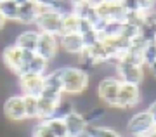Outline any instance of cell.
Returning a JSON list of instances; mask_svg holds the SVG:
<instances>
[{"label": "cell", "mask_w": 156, "mask_h": 137, "mask_svg": "<svg viewBox=\"0 0 156 137\" xmlns=\"http://www.w3.org/2000/svg\"><path fill=\"white\" fill-rule=\"evenodd\" d=\"M17 12H19V5L14 0H0V14L7 21H17Z\"/></svg>", "instance_id": "18"}, {"label": "cell", "mask_w": 156, "mask_h": 137, "mask_svg": "<svg viewBox=\"0 0 156 137\" xmlns=\"http://www.w3.org/2000/svg\"><path fill=\"white\" fill-rule=\"evenodd\" d=\"M122 82L118 80V77L111 75V77H102L97 83V97L106 108H116V97L118 90H120Z\"/></svg>", "instance_id": "4"}, {"label": "cell", "mask_w": 156, "mask_h": 137, "mask_svg": "<svg viewBox=\"0 0 156 137\" xmlns=\"http://www.w3.org/2000/svg\"><path fill=\"white\" fill-rule=\"evenodd\" d=\"M23 104H24V113H26L28 120H40L38 97H35V96H23Z\"/></svg>", "instance_id": "17"}, {"label": "cell", "mask_w": 156, "mask_h": 137, "mask_svg": "<svg viewBox=\"0 0 156 137\" xmlns=\"http://www.w3.org/2000/svg\"><path fill=\"white\" fill-rule=\"evenodd\" d=\"M38 37H40L38 30H24V31H21L16 37L14 44H16L19 49L33 50L35 52V50H37V45H38Z\"/></svg>", "instance_id": "14"}, {"label": "cell", "mask_w": 156, "mask_h": 137, "mask_svg": "<svg viewBox=\"0 0 156 137\" xmlns=\"http://www.w3.org/2000/svg\"><path fill=\"white\" fill-rule=\"evenodd\" d=\"M142 103L140 97V87L139 85H132V83H122L120 90H118V97H116V108L123 111H128L139 106Z\"/></svg>", "instance_id": "6"}, {"label": "cell", "mask_w": 156, "mask_h": 137, "mask_svg": "<svg viewBox=\"0 0 156 137\" xmlns=\"http://www.w3.org/2000/svg\"><path fill=\"white\" fill-rule=\"evenodd\" d=\"M139 33H140V28L134 26V24H128V23H123V24H122V31H120V35H122V37H125L127 40L135 38Z\"/></svg>", "instance_id": "25"}, {"label": "cell", "mask_w": 156, "mask_h": 137, "mask_svg": "<svg viewBox=\"0 0 156 137\" xmlns=\"http://www.w3.org/2000/svg\"><path fill=\"white\" fill-rule=\"evenodd\" d=\"M82 2H85V0H69V4H71L73 7L78 5V4H82Z\"/></svg>", "instance_id": "35"}, {"label": "cell", "mask_w": 156, "mask_h": 137, "mask_svg": "<svg viewBox=\"0 0 156 137\" xmlns=\"http://www.w3.org/2000/svg\"><path fill=\"white\" fill-rule=\"evenodd\" d=\"M59 37L57 35H50V33H44L40 31V37H38V45H37V54L45 57L47 61L54 59L59 52Z\"/></svg>", "instance_id": "9"}, {"label": "cell", "mask_w": 156, "mask_h": 137, "mask_svg": "<svg viewBox=\"0 0 156 137\" xmlns=\"http://www.w3.org/2000/svg\"><path fill=\"white\" fill-rule=\"evenodd\" d=\"M142 59H144V66L149 68L151 64L156 63V42H147L146 47L142 49Z\"/></svg>", "instance_id": "21"}, {"label": "cell", "mask_w": 156, "mask_h": 137, "mask_svg": "<svg viewBox=\"0 0 156 137\" xmlns=\"http://www.w3.org/2000/svg\"><path fill=\"white\" fill-rule=\"evenodd\" d=\"M2 59H4V64L7 66V70L14 71L17 77H21V75L26 73V64H24V61H23V50L19 49L16 44L7 45L5 49H4Z\"/></svg>", "instance_id": "7"}, {"label": "cell", "mask_w": 156, "mask_h": 137, "mask_svg": "<svg viewBox=\"0 0 156 137\" xmlns=\"http://www.w3.org/2000/svg\"><path fill=\"white\" fill-rule=\"evenodd\" d=\"M50 71V63L45 57L38 56L35 52V57L28 63L26 66V73H33V75H45Z\"/></svg>", "instance_id": "16"}, {"label": "cell", "mask_w": 156, "mask_h": 137, "mask_svg": "<svg viewBox=\"0 0 156 137\" xmlns=\"http://www.w3.org/2000/svg\"><path fill=\"white\" fill-rule=\"evenodd\" d=\"M85 132L89 137H125L120 130L108 125H89Z\"/></svg>", "instance_id": "15"}, {"label": "cell", "mask_w": 156, "mask_h": 137, "mask_svg": "<svg viewBox=\"0 0 156 137\" xmlns=\"http://www.w3.org/2000/svg\"><path fill=\"white\" fill-rule=\"evenodd\" d=\"M17 5H23V4H26V2H30V0H14Z\"/></svg>", "instance_id": "36"}, {"label": "cell", "mask_w": 156, "mask_h": 137, "mask_svg": "<svg viewBox=\"0 0 156 137\" xmlns=\"http://www.w3.org/2000/svg\"><path fill=\"white\" fill-rule=\"evenodd\" d=\"M62 120H64V125H66L68 137L82 135V134H85L87 127H89V123L85 121L83 115H82V113H78V111H71V113H68Z\"/></svg>", "instance_id": "11"}, {"label": "cell", "mask_w": 156, "mask_h": 137, "mask_svg": "<svg viewBox=\"0 0 156 137\" xmlns=\"http://www.w3.org/2000/svg\"><path fill=\"white\" fill-rule=\"evenodd\" d=\"M78 21H80V17H78L75 12L62 16L61 35H66V33H78Z\"/></svg>", "instance_id": "20"}, {"label": "cell", "mask_w": 156, "mask_h": 137, "mask_svg": "<svg viewBox=\"0 0 156 137\" xmlns=\"http://www.w3.org/2000/svg\"><path fill=\"white\" fill-rule=\"evenodd\" d=\"M90 30H94L92 23H90L89 19H83V17H80V21H78V33H80V35H83V33L90 31Z\"/></svg>", "instance_id": "28"}, {"label": "cell", "mask_w": 156, "mask_h": 137, "mask_svg": "<svg viewBox=\"0 0 156 137\" xmlns=\"http://www.w3.org/2000/svg\"><path fill=\"white\" fill-rule=\"evenodd\" d=\"M45 121V125L49 127V130L54 134V137H68L66 134V125H64V120L62 118H56V116H52V118H47Z\"/></svg>", "instance_id": "19"}, {"label": "cell", "mask_w": 156, "mask_h": 137, "mask_svg": "<svg viewBox=\"0 0 156 137\" xmlns=\"http://www.w3.org/2000/svg\"><path fill=\"white\" fill-rule=\"evenodd\" d=\"M146 70L144 66L128 64L125 61H116L115 63V75L122 83H132V85H142L146 80Z\"/></svg>", "instance_id": "3"}, {"label": "cell", "mask_w": 156, "mask_h": 137, "mask_svg": "<svg viewBox=\"0 0 156 137\" xmlns=\"http://www.w3.org/2000/svg\"><path fill=\"white\" fill-rule=\"evenodd\" d=\"M19 88L23 96H35L40 97L45 88L44 75H33V73H24L19 77Z\"/></svg>", "instance_id": "8"}, {"label": "cell", "mask_w": 156, "mask_h": 137, "mask_svg": "<svg viewBox=\"0 0 156 137\" xmlns=\"http://www.w3.org/2000/svg\"><path fill=\"white\" fill-rule=\"evenodd\" d=\"M153 17H154V24H156V9L153 11Z\"/></svg>", "instance_id": "38"}, {"label": "cell", "mask_w": 156, "mask_h": 137, "mask_svg": "<svg viewBox=\"0 0 156 137\" xmlns=\"http://www.w3.org/2000/svg\"><path fill=\"white\" fill-rule=\"evenodd\" d=\"M59 49L66 54L78 56L85 49L83 42H82V35L80 33H66V35H59Z\"/></svg>", "instance_id": "12"}, {"label": "cell", "mask_w": 156, "mask_h": 137, "mask_svg": "<svg viewBox=\"0 0 156 137\" xmlns=\"http://www.w3.org/2000/svg\"><path fill=\"white\" fill-rule=\"evenodd\" d=\"M7 23H9V21H7L5 17H4V16H2V14H0V31H2V30H5Z\"/></svg>", "instance_id": "33"}, {"label": "cell", "mask_w": 156, "mask_h": 137, "mask_svg": "<svg viewBox=\"0 0 156 137\" xmlns=\"http://www.w3.org/2000/svg\"><path fill=\"white\" fill-rule=\"evenodd\" d=\"M33 137H54V134L49 130V127L45 125L44 120H40V123L35 125L33 128Z\"/></svg>", "instance_id": "26"}, {"label": "cell", "mask_w": 156, "mask_h": 137, "mask_svg": "<svg viewBox=\"0 0 156 137\" xmlns=\"http://www.w3.org/2000/svg\"><path fill=\"white\" fill-rule=\"evenodd\" d=\"M37 28L38 31L50 33V35H61V24H62V16L52 11L50 7H40L38 17H37Z\"/></svg>", "instance_id": "5"}, {"label": "cell", "mask_w": 156, "mask_h": 137, "mask_svg": "<svg viewBox=\"0 0 156 137\" xmlns=\"http://www.w3.org/2000/svg\"><path fill=\"white\" fill-rule=\"evenodd\" d=\"M61 71L62 82V94L64 96H78L83 94L90 85V77L87 70L82 66H66V68H57Z\"/></svg>", "instance_id": "1"}, {"label": "cell", "mask_w": 156, "mask_h": 137, "mask_svg": "<svg viewBox=\"0 0 156 137\" xmlns=\"http://www.w3.org/2000/svg\"><path fill=\"white\" fill-rule=\"evenodd\" d=\"M4 113L14 123H21V121L28 120L26 113H24V104H23L21 94H14V96L5 99V103H4Z\"/></svg>", "instance_id": "10"}, {"label": "cell", "mask_w": 156, "mask_h": 137, "mask_svg": "<svg viewBox=\"0 0 156 137\" xmlns=\"http://www.w3.org/2000/svg\"><path fill=\"white\" fill-rule=\"evenodd\" d=\"M147 137H156V130H153L151 134H147Z\"/></svg>", "instance_id": "37"}, {"label": "cell", "mask_w": 156, "mask_h": 137, "mask_svg": "<svg viewBox=\"0 0 156 137\" xmlns=\"http://www.w3.org/2000/svg\"><path fill=\"white\" fill-rule=\"evenodd\" d=\"M38 12H40V5L35 4L33 0H30V2H26V4L19 5L17 23H19V24H24V26L35 24V23H37V17H38Z\"/></svg>", "instance_id": "13"}, {"label": "cell", "mask_w": 156, "mask_h": 137, "mask_svg": "<svg viewBox=\"0 0 156 137\" xmlns=\"http://www.w3.org/2000/svg\"><path fill=\"white\" fill-rule=\"evenodd\" d=\"M33 2H35V4H38L40 7H50L56 0H33Z\"/></svg>", "instance_id": "31"}, {"label": "cell", "mask_w": 156, "mask_h": 137, "mask_svg": "<svg viewBox=\"0 0 156 137\" xmlns=\"http://www.w3.org/2000/svg\"><path fill=\"white\" fill-rule=\"evenodd\" d=\"M50 9L56 11L57 14H61V16H66V14H71L73 12V5L69 4V0H56L50 5Z\"/></svg>", "instance_id": "24"}, {"label": "cell", "mask_w": 156, "mask_h": 137, "mask_svg": "<svg viewBox=\"0 0 156 137\" xmlns=\"http://www.w3.org/2000/svg\"><path fill=\"white\" fill-rule=\"evenodd\" d=\"M154 123L156 121L153 120L149 111L140 110V111L128 116L125 130L128 132V135H147V134H151V132L154 130Z\"/></svg>", "instance_id": "2"}, {"label": "cell", "mask_w": 156, "mask_h": 137, "mask_svg": "<svg viewBox=\"0 0 156 137\" xmlns=\"http://www.w3.org/2000/svg\"><path fill=\"white\" fill-rule=\"evenodd\" d=\"M154 42H156V40H154Z\"/></svg>", "instance_id": "42"}, {"label": "cell", "mask_w": 156, "mask_h": 137, "mask_svg": "<svg viewBox=\"0 0 156 137\" xmlns=\"http://www.w3.org/2000/svg\"><path fill=\"white\" fill-rule=\"evenodd\" d=\"M130 137H147V135H130Z\"/></svg>", "instance_id": "39"}, {"label": "cell", "mask_w": 156, "mask_h": 137, "mask_svg": "<svg viewBox=\"0 0 156 137\" xmlns=\"http://www.w3.org/2000/svg\"><path fill=\"white\" fill-rule=\"evenodd\" d=\"M104 2H118V0H104Z\"/></svg>", "instance_id": "40"}, {"label": "cell", "mask_w": 156, "mask_h": 137, "mask_svg": "<svg viewBox=\"0 0 156 137\" xmlns=\"http://www.w3.org/2000/svg\"><path fill=\"white\" fill-rule=\"evenodd\" d=\"M102 37H101V33L97 30H90V31L83 33L82 35V42H83V47H92V45L99 44Z\"/></svg>", "instance_id": "23"}, {"label": "cell", "mask_w": 156, "mask_h": 137, "mask_svg": "<svg viewBox=\"0 0 156 137\" xmlns=\"http://www.w3.org/2000/svg\"><path fill=\"white\" fill-rule=\"evenodd\" d=\"M122 24L123 23L108 21L106 26L102 28V31H101V37L106 38V37H116V35H120V31H122Z\"/></svg>", "instance_id": "22"}, {"label": "cell", "mask_w": 156, "mask_h": 137, "mask_svg": "<svg viewBox=\"0 0 156 137\" xmlns=\"http://www.w3.org/2000/svg\"><path fill=\"white\" fill-rule=\"evenodd\" d=\"M146 110L149 111V115L153 116V120L156 121V99H154V101H151L149 104H147V108H146Z\"/></svg>", "instance_id": "30"}, {"label": "cell", "mask_w": 156, "mask_h": 137, "mask_svg": "<svg viewBox=\"0 0 156 137\" xmlns=\"http://www.w3.org/2000/svg\"><path fill=\"white\" fill-rule=\"evenodd\" d=\"M118 2L125 7V11H127V12L139 11V7H137V0H118Z\"/></svg>", "instance_id": "29"}, {"label": "cell", "mask_w": 156, "mask_h": 137, "mask_svg": "<svg viewBox=\"0 0 156 137\" xmlns=\"http://www.w3.org/2000/svg\"><path fill=\"white\" fill-rule=\"evenodd\" d=\"M137 7H139L140 12H153L156 9V0H137Z\"/></svg>", "instance_id": "27"}, {"label": "cell", "mask_w": 156, "mask_h": 137, "mask_svg": "<svg viewBox=\"0 0 156 137\" xmlns=\"http://www.w3.org/2000/svg\"><path fill=\"white\" fill-rule=\"evenodd\" d=\"M147 70H149V73H151V75H153V77L156 78V63H154V64H151L149 68H147Z\"/></svg>", "instance_id": "34"}, {"label": "cell", "mask_w": 156, "mask_h": 137, "mask_svg": "<svg viewBox=\"0 0 156 137\" xmlns=\"http://www.w3.org/2000/svg\"><path fill=\"white\" fill-rule=\"evenodd\" d=\"M85 4H89L90 7H94V9H97V7L101 5V4H104V0H85Z\"/></svg>", "instance_id": "32"}, {"label": "cell", "mask_w": 156, "mask_h": 137, "mask_svg": "<svg viewBox=\"0 0 156 137\" xmlns=\"http://www.w3.org/2000/svg\"><path fill=\"white\" fill-rule=\"evenodd\" d=\"M154 130H156V123H154Z\"/></svg>", "instance_id": "41"}]
</instances>
